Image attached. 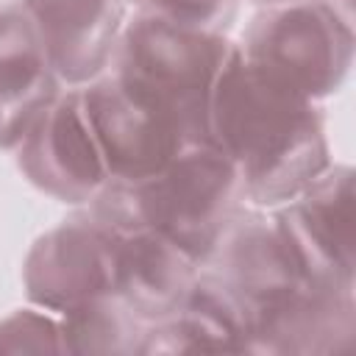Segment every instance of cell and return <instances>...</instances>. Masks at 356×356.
Masks as SVG:
<instances>
[{
  "mask_svg": "<svg viewBox=\"0 0 356 356\" xmlns=\"http://www.w3.org/2000/svg\"><path fill=\"white\" fill-rule=\"evenodd\" d=\"M239 53L281 89L314 100L348 75L353 36L325 0H281L250 22Z\"/></svg>",
  "mask_w": 356,
  "mask_h": 356,
  "instance_id": "277c9868",
  "label": "cell"
},
{
  "mask_svg": "<svg viewBox=\"0 0 356 356\" xmlns=\"http://www.w3.org/2000/svg\"><path fill=\"white\" fill-rule=\"evenodd\" d=\"M231 44L211 31L150 14L128 22L114 47V75L156 108L184 142L209 139L214 81Z\"/></svg>",
  "mask_w": 356,
  "mask_h": 356,
  "instance_id": "7a4b0ae2",
  "label": "cell"
},
{
  "mask_svg": "<svg viewBox=\"0 0 356 356\" xmlns=\"http://www.w3.org/2000/svg\"><path fill=\"white\" fill-rule=\"evenodd\" d=\"M95 200H100L95 217L108 236L114 284L120 298L145 323L170 317L195 281L197 259H192L164 234L139 222L120 206L103 197Z\"/></svg>",
  "mask_w": 356,
  "mask_h": 356,
  "instance_id": "5b68a950",
  "label": "cell"
},
{
  "mask_svg": "<svg viewBox=\"0 0 356 356\" xmlns=\"http://www.w3.org/2000/svg\"><path fill=\"white\" fill-rule=\"evenodd\" d=\"M0 350L31 353V350H64L61 325L33 309H19L0 320Z\"/></svg>",
  "mask_w": 356,
  "mask_h": 356,
  "instance_id": "5bb4252c",
  "label": "cell"
},
{
  "mask_svg": "<svg viewBox=\"0 0 356 356\" xmlns=\"http://www.w3.org/2000/svg\"><path fill=\"white\" fill-rule=\"evenodd\" d=\"M270 3H281V0H270Z\"/></svg>",
  "mask_w": 356,
  "mask_h": 356,
  "instance_id": "9a60e30c",
  "label": "cell"
},
{
  "mask_svg": "<svg viewBox=\"0 0 356 356\" xmlns=\"http://www.w3.org/2000/svg\"><path fill=\"white\" fill-rule=\"evenodd\" d=\"M56 70L22 3L0 6V147L19 145L58 97Z\"/></svg>",
  "mask_w": 356,
  "mask_h": 356,
  "instance_id": "8fae6325",
  "label": "cell"
},
{
  "mask_svg": "<svg viewBox=\"0 0 356 356\" xmlns=\"http://www.w3.org/2000/svg\"><path fill=\"white\" fill-rule=\"evenodd\" d=\"M209 139L259 206L289 203L328 170L323 117L312 100L264 78L231 47L214 81Z\"/></svg>",
  "mask_w": 356,
  "mask_h": 356,
  "instance_id": "6da1fadb",
  "label": "cell"
},
{
  "mask_svg": "<svg viewBox=\"0 0 356 356\" xmlns=\"http://www.w3.org/2000/svg\"><path fill=\"white\" fill-rule=\"evenodd\" d=\"M131 3H136L139 14H150L175 25L211 31V33H220V28L228 25L236 8V0H131Z\"/></svg>",
  "mask_w": 356,
  "mask_h": 356,
  "instance_id": "4fadbf2b",
  "label": "cell"
},
{
  "mask_svg": "<svg viewBox=\"0 0 356 356\" xmlns=\"http://www.w3.org/2000/svg\"><path fill=\"white\" fill-rule=\"evenodd\" d=\"M242 181L211 139L184 145L136 184H106L97 197L156 228L192 259H206L231 222Z\"/></svg>",
  "mask_w": 356,
  "mask_h": 356,
  "instance_id": "3957f363",
  "label": "cell"
},
{
  "mask_svg": "<svg viewBox=\"0 0 356 356\" xmlns=\"http://www.w3.org/2000/svg\"><path fill=\"white\" fill-rule=\"evenodd\" d=\"M58 78L81 83L114 56L122 0H19Z\"/></svg>",
  "mask_w": 356,
  "mask_h": 356,
  "instance_id": "30bf717a",
  "label": "cell"
},
{
  "mask_svg": "<svg viewBox=\"0 0 356 356\" xmlns=\"http://www.w3.org/2000/svg\"><path fill=\"white\" fill-rule=\"evenodd\" d=\"M81 100L111 184H136L189 145L114 72L83 89Z\"/></svg>",
  "mask_w": 356,
  "mask_h": 356,
  "instance_id": "52a82bcc",
  "label": "cell"
},
{
  "mask_svg": "<svg viewBox=\"0 0 356 356\" xmlns=\"http://www.w3.org/2000/svg\"><path fill=\"white\" fill-rule=\"evenodd\" d=\"M348 167L317 175L275 225L312 281L353 292V181Z\"/></svg>",
  "mask_w": 356,
  "mask_h": 356,
  "instance_id": "8992f818",
  "label": "cell"
},
{
  "mask_svg": "<svg viewBox=\"0 0 356 356\" xmlns=\"http://www.w3.org/2000/svg\"><path fill=\"white\" fill-rule=\"evenodd\" d=\"M61 339L70 353H139L145 323L120 295L97 298L61 314Z\"/></svg>",
  "mask_w": 356,
  "mask_h": 356,
  "instance_id": "7c38bea8",
  "label": "cell"
},
{
  "mask_svg": "<svg viewBox=\"0 0 356 356\" xmlns=\"http://www.w3.org/2000/svg\"><path fill=\"white\" fill-rule=\"evenodd\" d=\"M19 145V164L28 178L61 200H95L108 184L81 92L56 97Z\"/></svg>",
  "mask_w": 356,
  "mask_h": 356,
  "instance_id": "ba28073f",
  "label": "cell"
},
{
  "mask_svg": "<svg viewBox=\"0 0 356 356\" xmlns=\"http://www.w3.org/2000/svg\"><path fill=\"white\" fill-rule=\"evenodd\" d=\"M25 289L33 303L58 314L106 295H120L100 220H70L42 236L25 261Z\"/></svg>",
  "mask_w": 356,
  "mask_h": 356,
  "instance_id": "9c48e42d",
  "label": "cell"
}]
</instances>
